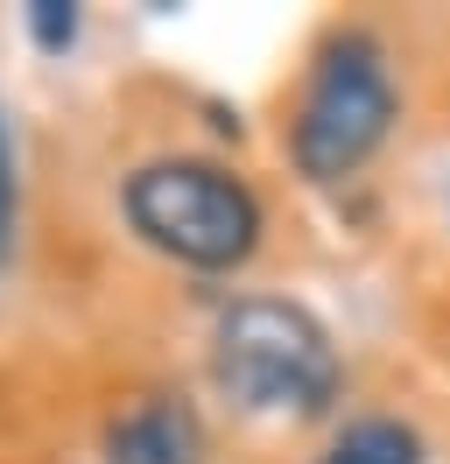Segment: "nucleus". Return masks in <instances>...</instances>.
I'll return each mask as SVG.
<instances>
[{
  "mask_svg": "<svg viewBox=\"0 0 450 464\" xmlns=\"http://www.w3.org/2000/svg\"><path fill=\"white\" fill-rule=\"evenodd\" d=\"M127 218L148 246H162L183 267H240L260 246V204L232 169L197 162V155H162L127 176Z\"/></svg>",
  "mask_w": 450,
  "mask_h": 464,
  "instance_id": "nucleus-1",
  "label": "nucleus"
},
{
  "mask_svg": "<svg viewBox=\"0 0 450 464\" xmlns=\"http://www.w3.org/2000/svg\"><path fill=\"white\" fill-rule=\"evenodd\" d=\"M219 387L253 415H317L338 394V352L296 303L253 295L219 317Z\"/></svg>",
  "mask_w": 450,
  "mask_h": 464,
  "instance_id": "nucleus-2",
  "label": "nucleus"
},
{
  "mask_svg": "<svg viewBox=\"0 0 450 464\" xmlns=\"http://www.w3.org/2000/svg\"><path fill=\"white\" fill-rule=\"evenodd\" d=\"M387 127H394V78L380 43L373 35H331L303 85L296 127H289L296 169L317 176V183H338L387 141Z\"/></svg>",
  "mask_w": 450,
  "mask_h": 464,
  "instance_id": "nucleus-3",
  "label": "nucleus"
},
{
  "mask_svg": "<svg viewBox=\"0 0 450 464\" xmlns=\"http://www.w3.org/2000/svg\"><path fill=\"white\" fill-rule=\"evenodd\" d=\"M197 458H204L197 415L183 401H169V394L134 401L106 430V464H197Z\"/></svg>",
  "mask_w": 450,
  "mask_h": 464,
  "instance_id": "nucleus-4",
  "label": "nucleus"
},
{
  "mask_svg": "<svg viewBox=\"0 0 450 464\" xmlns=\"http://www.w3.org/2000/svg\"><path fill=\"white\" fill-rule=\"evenodd\" d=\"M324 464H422V443H416L408 422L366 415V422H352V430L324 450Z\"/></svg>",
  "mask_w": 450,
  "mask_h": 464,
  "instance_id": "nucleus-5",
  "label": "nucleus"
},
{
  "mask_svg": "<svg viewBox=\"0 0 450 464\" xmlns=\"http://www.w3.org/2000/svg\"><path fill=\"white\" fill-rule=\"evenodd\" d=\"M28 35H35L43 50H71V35H78V7H71V0H28Z\"/></svg>",
  "mask_w": 450,
  "mask_h": 464,
  "instance_id": "nucleus-6",
  "label": "nucleus"
},
{
  "mask_svg": "<svg viewBox=\"0 0 450 464\" xmlns=\"http://www.w3.org/2000/svg\"><path fill=\"white\" fill-rule=\"evenodd\" d=\"M15 246V141H7V120H0V261Z\"/></svg>",
  "mask_w": 450,
  "mask_h": 464,
  "instance_id": "nucleus-7",
  "label": "nucleus"
}]
</instances>
